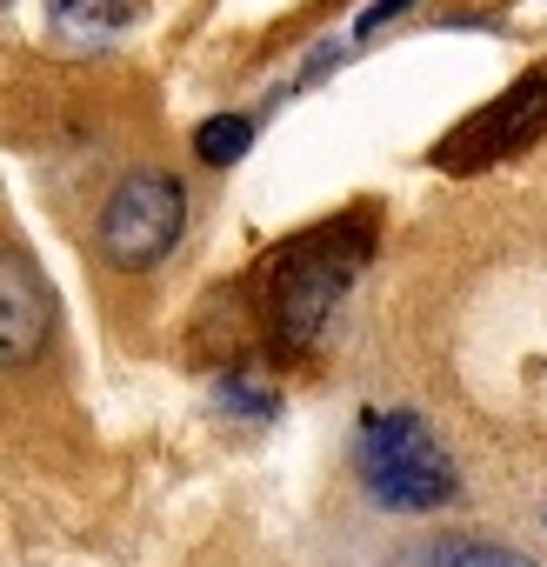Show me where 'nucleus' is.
I'll list each match as a JSON object with an SVG mask.
<instances>
[{"instance_id": "obj_7", "label": "nucleus", "mask_w": 547, "mask_h": 567, "mask_svg": "<svg viewBox=\"0 0 547 567\" xmlns=\"http://www.w3.org/2000/svg\"><path fill=\"white\" fill-rule=\"evenodd\" d=\"M247 147H254V121H247V114H214V121L194 127V154H200L207 167H227V161H240Z\"/></svg>"}, {"instance_id": "obj_9", "label": "nucleus", "mask_w": 547, "mask_h": 567, "mask_svg": "<svg viewBox=\"0 0 547 567\" xmlns=\"http://www.w3.org/2000/svg\"><path fill=\"white\" fill-rule=\"evenodd\" d=\"M220 401H227L234 414H247V421H267L274 408H281V401H274V394H260V388H247L240 374H227V381H220Z\"/></svg>"}, {"instance_id": "obj_3", "label": "nucleus", "mask_w": 547, "mask_h": 567, "mask_svg": "<svg viewBox=\"0 0 547 567\" xmlns=\"http://www.w3.org/2000/svg\"><path fill=\"white\" fill-rule=\"evenodd\" d=\"M180 234H187V187L174 174L141 167L101 200V254L127 274L167 260L180 247Z\"/></svg>"}, {"instance_id": "obj_1", "label": "nucleus", "mask_w": 547, "mask_h": 567, "mask_svg": "<svg viewBox=\"0 0 547 567\" xmlns=\"http://www.w3.org/2000/svg\"><path fill=\"white\" fill-rule=\"evenodd\" d=\"M361 267H368V220H334V227L295 234L281 254H267L254 274V301H260L274 348L281 354L314 348Z\"/></svg>"}, {"instance_id": "obj_10", "label": "nucleus", "mask_w": 547, "mask_h": 567, "mask_svg": "<svg viewBox=\"0 0 547 567\" xmlns=\"http://www.w3.org/2000/svg\"><path fill=\"white\" fill-rule=\"evenodd\" d=\"M407 8H414V0H374V8H368V14H361V28H354V34H361V41H374V34H381V28H388V21H401V14H407Z\"/></svg>"}, {"instance_id": "obj_8", "label": "nucleus", "mask_w": 547, "mask_h": 567, "mask_svg": "<svg viewBox=\"0 0 547 567\" xmlns=\"http://www.w3.org/2000/svg\"><path fill=\"white\" fill-rule=\"evenodd\" d=\"M61 28H87V34H114L127 21V0H48Z\"/></svg>"}, {"instance_id": "obj_4", "label": "nucleus", "mask_w": 547, "mask_h": 567, "mask_svg": "<svg viewBox=\"0 0 547 567\" xmlns=\"http://www.w3.org/2000/svg\"><path fill=\"white\" fill-rule=\"evenodd\" d=\"M540 134H547V74H527V81H514L494 107H481L474 121H461V127L434 147V161H441L447 174H474V167H487V161H507V154L534 147Z\"/></svg>"}, {"instance_id": "obj_2", "label": "nucleus", "mask_w": 547, "mask_h": 567, "mask_svg": "<svg viewBox=\"0 0 547 567\" xmlns=\"http://www.w3.org/2000/svg\"><path fill=\"white\" fill-rule=\"evenodd\" d=\"M354 467L368 481V494L394 514H434L461 494L447 447L434 441V427L414 408H374L361 414V441H354Z\"/></svg>"}, {"instance_id": "obj_5", "label": "nucleus", "mask_w": 547, "mask_h": 567, "mask_svg": "<svg viewBox=\"0 0 547 567\" xmlns=\"http://www.w3.org/2000/svg\"><path fill=\"white\" fill-rule=\"evenodd\" d=\"M54 301L21 254H0V368H21L48 348Z\"/></svg>"}, {"instance_id": "obj_6", "label": "nucleus", "mask_w": 547, "mask_h": 567, "mask_svg": "<svg viewBox=\"0 0 547 567\" xmlns=\"http://www.w3.org/2000/svg\"><path fill=\"white\" fill-rule=\"evenodd\" d=\"M407 567H540V560H534V554H520V547H500V540L454 534V540H434V547H421Z\"/></svg>"}]
</instances>
